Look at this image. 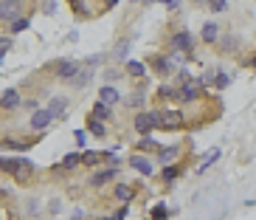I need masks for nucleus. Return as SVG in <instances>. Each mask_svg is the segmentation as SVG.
Masks as SVG:
<instances>
[{"label": "nucleus", "instance_id": "nucleus-16", "mask_svg": "<svg viewBox=\"0 0 256 220\" xmlns=\"http://www.w3.org/2000/svg\"><path fill=\"white\" fill-rule=\"evenodd\" d=\"M155 99L158 102H178V85H158L155 88Z\"/></svg>", "mask_w": 256, "mask_h": 220}, {"label": "nucleus", "instance_id": "nucleus-39", "mask_svg": "<svg viewBox=\"0 0 256 220\" xmlns=\"http://www.w3.org/2000/svg\"><path fill=\"white\" fill-rule=\"evenodd\" d=\"M191 79H194V76L186 71V65H183V68H178V82H180V85H186V82H191Z\"/></svg>", "mask_w": 256, "mask_h": 220}, {"label": "nucleus", "instance_id": "nucleus-12", "mask_svg": "<svg viewBox=\"0 0 256 220\" xmlns=\"http://www.w3.org/2000/svg\"><path fill=\"white\" fill-rule=\"evenodd\" d=\"M130 167H133L135 172H141L144 178H149V175L155 172V164L149 161L144 152H135V155H130Z\"/></svg>", "mask_w": 256, "mask_h": 220}, {"label": "nucleus", "instance_id": "nucleus-3", "mask_svg": "<svg viewBox=\"0 0 256 220\" xmlns=\"http://www.w3.org/2000/svg\"><path fill=\"white\" fill-rule=\"evenodd\" d=\"M25 14H31V0H0V20L6 25Z\"/></svg>", "mask_w": 256, "mask_h": 220}, {"label": "nucleus", "instance_id": "nucleus-44", "mask_svg": "<svg viewBox=\"0 0 256 220\" xmlns=\"http://www.w3.org/2000/svg\"><path fill=\"white\" fill-rule=\"evenodd\" d=\"M116 76H118V73H116L113 68H107V71H104V79L110 82V85H113V79H116Z\"/></svg>", "mask_w": 256, "mask_h": 220}, {"label": "nucleus", "instance_id": "nucleus-19", "mask_svg": "<svg viewBox=\"0 0 256 220\" xmlns=\"http://www.w3.org/2000/svg\"><path fill=\"white\" fill-rule=\"evenodd\" d=\"M135 152H161V144H158L152 136H141V139L135 141Z\"/></svg>", "mask_w": 256, "mask_h": 220}, {"label": "nucleus", "instance_id": "nucleus-37", "mask_svg": "<svg viewBox=\"0 0 256 220\" xmlns=\"http://www.w3.org/2000/svg\"><path fill=\"white\" fill-rule=\"evenodd\" d=\"M11 43H14V40H11V34L9 37H0V59H6V54L11 51Z\"/></svg>", "mask_w": 256, "mask_h": 220}, {"label": "nucleus", "instance_id": "nucleus-17", "mask_svg": "<svg viewBox=\"0 0 256 220\" xmlns=\"http://www.w3.org/2000/svg\"><path fill=\"white\" fill-rule=\"evenodd\" d=\"M85 130L93 133L96 139H107V136H110V133H107V124H104L101 119H96L93 113H88V127H85Z\"/></svg>", "mask_w": 256, "mask_h": 220}, {"label": "nucleus", "instance_id": "nucleus-22", "mask_svg": "<svg viewBox=\"0 0 256 220\" xmlns=\"http://www.w3.org/2000/svg\"><path fill=\"white\" fill-rule=\"evenodd\" d=\"M65 3H68V9H70L73 17H79V20H88L90 17V9H88L85 0H65Z\"/></svg>", "mask_w": 256, "mask_h": 220}, {"label": "nucleus", "instance_id": "nucleus-14", "mask_svg": "<svg viewBox=\"0 0 256 220\" xmlns=\"http://www.w3.org/2000/svg\"><path fill=\"white\" fill-rule=\"evenodd\" d=\"M146 71H149V65H146L144 59H127V62H124V73L133 76V79H144Z\"/></svg>", "mask_w": 256, "mask_h": 220}, {"label": "nucleus", "instance_id": "nucleus-40", "mask_svg": "<svg viewBox=\"0 0 256 220\" xmlns=\"http://www.w3.org/2000/svg\"><path fill=\"white\" fill-rule=\"evenodd\" d=\"M155 3H163L169 12H178V9H180V0H155Z\"/></svg>", "mask_w": 256, "mask_h": 220}, {"label": "nucleus", "instance_id": "nucleus-34", "mask_svg": "<svg viewBox=\"0 0 256 220\" xmlns=\"http://www.w3.org/2000/svg\"><path fill=\"white\" fill-rule=\"evenodd\" d=\"M149 218H152V220H166V218H169V209L163 206V203H155V206H152V215H149Z\"/></svg>", "mask_w": 256, "mask_h": 220}, {"label": "nucleus", "instance_id": "nucleus-10", "mask_svg": "<svg viewBox=\"0 0 256 220\" xmlns=\"http://www.w3.org/2000/svg\"><path fill=\"white\" fill-rule=\"evenodd\" d=\"M146 65L155 71V76H169V73H175V65H172V59L166 54H152V57L146 59Z\"/></svg>", "mask_w": 256, "mask_h": 220}, {"label": "nucleus", "instance_id": "nucleus-9", "mask_svg": "<svg viewBox=\"0 0 256 220\" xmlns=\"http://www.w3.org/2000/svg\"><path fill=\"white\" fill-rule=\"evenodd\" d=\"M116 178H118V167H104V170H93V172H90L88 184L93 186V189H99V186L110 184Z\"/></svg>", "mask_w": 256, "mask_h": 220}, {"label": "nucleus", "instance_id": "nucleus-30", "mask_svg": "<svg viewBox=\"0 0 256 220\" xmlns=\"http://www.w3.org/2000/svg\"><path fill=\"white\" fill-rule=\"evenodd\" d=\"M62 167H65L68 172H73L76 167H82V152H68V155H62Z\"/></svg>", "mask_w": 256, "mask_h": 220}, {"label": "nucleus", "instance_id": "nucleus-5", "mask_svg": "<svg viewBox=\"0 0 256 220\" xmlns=\"http://www.w3.org/2000/svg\"><path fill=\"white\" fill-rule=\"evenodd\" d=\"M133 130L138 133V139H141V136H152L158 130V122H155V116H152V110H135Z\"/></svg>", "mask_w": 256, "mask_h": 220}, {"label": "nucleus", "instance_id": "nucleus-4", "mask_svg": "<svg viewBox=\"0 0 256 220\" xmlns=\"http://www.w3.org/2000/svg\"><path fill=\"white\" fill-rule=\"evenodd\" d=\"M203 91H206V82H203V76H194V79L186 82V85H178V102L194 104L203 96Z\"/></svg>", "mask_w": 256, "mask_h": 220}, {"label": "nucleus", "instance_id": "nucleus-24", "mask_svg": "<svg viewBox=\"0 0 256 220\" xmlns=\"http://www.w3.org/2000/svg\"><path fill=\"white\" fill-rule=\"evenodd\" d=\"M180 172H183L180 164H166V167L161 170V181H163V184H175V181L180 178Z\"/></svg>", "mask_w": 256, "mask_h": 220}, {"label": "nucleus", "instance_id": "nucleus-7", "mask_svg": "<svg viewBox=\"0 0 256 220\" xmlns=\"http://www.w3.org/2000/svg\"><path fill=\"white\" fill-rule=\"evenodd\" d=\"M54 110L45 104V107H40V110H34L31 119H28V127L34 130V133H43V130H48L51 124H54Z\"/></svg>", "mask_w": 256, "mask_h": 220}, {"label": "nucleus", "instance_id": "nucleus-47", "mask_svg": "<svg viewBox=\"0 0 256 220\" xmlns=\"http://www.w3.org/2000/svg\"><path fill=\"white\" fill-rule=\"evenodd\" d=\"M133 3H155V0H133Z\"/></svg>", "mask_w": 256, "mask_h": 220}, {"label": "nucleus", "instance_id": "nucleus-25", "mask_svg": "<svg viewBox=\"0 0 256 220\" xmlns=\"http://www.w3.org/2000/svg\"><path fill=\"white\" fill-rule=\"evenodd\" d=\"M90 113H93L96 119H101V122H110V119H113V107H110V104H104L101 99H96Z\"/></svg>", "mask_w": 256, "mask_h": 220}, {"label": "nucleus", "instance_id": "nucleus-46", "mask_svg": "<svg viewBox=\"0 0 256 220\" xmlns=\"http://www.w3.org/2000/svg\"><path fill=\"white\" fill-rule=\"evenodd\" d=\"M194 3H200V6H209V0H194Z\"/></svg>", "mask_w": 256, "mask_h": 220}, {"label": "nucleus", "instance_id": "nucleus-48", "mask_svg": "<svg viewBox=\"0 0 256 220\" xmlns=\"http://www.w3.org/2000/svg\"><path fill=\"white\" fill-rule=\"evenodd\" d=\"M101 220H118V218H116V215H113V218H101Z\"/></svg>", "mask_w": 256, "mask_h": 220}, {"label": "nucleus", "instance_id": "nucleus-27", "mask_svg": "<svg viewBox=\"0 0 256 220\" xmlns=\"http://www.w3.org/2000/svg\"><path fill=\"white\" fill-rule=\"evenodd\" d=\"M93 73H96V68H88V65H85V68H82V73H79L76 79L70 82V85H73L76 91H82V88H88L90 82H93Z\"/></svg>", "mask_w": 256, "mask_h": 220}, {"label": "nucleus", "instance_id": "nucleus-11", "mask_svg": "<svg viewBox=\"0 0 256 220\" xmlns=\"http://www.w3.org/2000/svg\"><path fill=\"white\" fill-rule=\"evenodd\" d=\"M23 102H25V99L20 96V91H17V88H6V91H3V99H0V104H3V110H6V113L20 110Z\"/></svg>", "mask_w": 256, "mask_h": 220}, {"label": "nucleus", "instance_id": "nucleus-31", "mask_svg": "<svg viewBox=\"0 0 256 220\" xmlns=\"http://www.w3.org/2000/svg\"><path fill=\"white\" fill-rule=\"evenodd\" d=\"M220 155H223V150H220V147H214V150L209 152L206 158H203V164H200V167H197V172L203 175V172H206V170H209V167H214V164L220 161Z\"/></svg>", "mask_w": 256, "mask_h": 220}, {"label": "nucleus", "instance_id": "nucleus-41", "mask_svg": "<svg viewBox=\"0 0 256 220\" xmlns=\"http://www.w3.org/2000/svg\"><path fill=\"white\" fill-rule=\"evenodd\" d=\"M76 144H79V147L88 144V130H76Z\"/></svg>", "mask_w": 256, "mask_h": 220}, {"label": "nucleus", "instance_id": "nucleus-23", "mask_svg": "<svg viewBox=\"0 0 256 220\" xmlns=\"http://www.w3.org/2000/svg\"><path fill=\"white\" fill-rule=\"evenodd\" d=\"M68 104H70V99H68V96H51V99H48V107L54 110V116H56V119L65 116Z\"/></svg>", "mask_w": 256, "mask_h": 220}, {"label": "nucleus", "instance_id": "nucleus-6", "mask_svg": "<svg viewBox=\"0 0 256 220\" xmlns=\"http://www.w3.org/2000/svg\"><path fill=\"white\" fill-rule=\"evenodd\" d=\"M82 62H76V59H59V62H54V73H56V79H62V82H73L82 73Z\"/></svg>", "mask_w": 256, "mask_h": 220}, {"label": "nucleus", "instance_id": "nucleus-38", "mask_svg": "<svg viewBox=\"0 0 256 220\" xmlns=\"http://www.w3.org/2000/svg\"><path fill=\"white\" fill-rule=\"evenodd\" d=\"M101 62H104V54H93V57L85 59V65H88V68H99Z\"/></svg>", "mask_w": 256, "mask_h": 220}, {"label": "nucleus", "instance_id": "nucleus-18", "mask_svg": "<svg viewBox=\"0 0 256 220\" xmlns=\"http://www.w3.org/2000/svg\"><path fill=\"white\" fill-rule=\"evenodd\" d=\"M113 197H116L118 203H133L135 189L130 184H116V186H113Z\"/></svg>", "mask_w": 256, "mask_h": 220}, {"label": "nucleus", "instance_id": "nucleus-43", "mask_svg": "<svg viewBox=\"0 0 256 220\" xmlns=\"http://www.w3.org/2000/svg\"><path fill=\"white\" fill-rule=\"evenodd\" d=\"M43 12H45V14H54V12H56V3H54V0H48V3L43 6Z\"/></svg>", "mask_w": 256, "mask_h": 220}, {"label": "nucleus", "instance_id": "nucleus-21", "mask_svg": "<svg viewBox=\"0 0 256 220\" xmlns=\"http://www.w3.org/2000/svg\"><path fill=\"white\" fill-rule=\"evenodd\" d=\"M101 161H104V152H99V150H85L82 152V167H88V170H96Z\"/></svg>", "mask_w": 256, "mask_h": 220}, {"label": "nucleus", "instance_id": "nucleus-33", "mask_svg": "<svg viewBox=\"0 0 256 220\" xmlns=\"http://www.w3.org/2000/svg\"><path fill=\"white\" fill-rule=\"evenodd\" d=\"M228 85H231V76H228L225 71H217V79H214V88H217V91H225Z\"/></svg>", "mask_w": 256, "mask_h": 220}, {"label": "nucleus", "instance_id": "nucleus-32", "mask_svg": "<svg viewBox=\"0 0 256 220\" xmlns=\"http://www.w3.org/2000/svg\"><path fill=\"white\" fill-rule=\"evenodd\" d=\"M180 152V147H161V152H158V161L166 167L169 161H175V155Z\"/></svg>", "mask_w": 256, "mask_h": 220}, {"label": "nucleus", "instance_id": "nucleus-26", "mask_svg": "<svg viewBox=\"0 0 256 220\" xmlns=\"http://www.w3.org/2000/svg\"><path fill=\"white\" fill-rule=\"evenodd\" d=\"M236 46H239L236 34H225V37H220V43H217V51H220V54H231V51H236Z\"/></svg>", "mask_w": 256, "mask_h": 220}, {"label": "nucleus", "instance_id": "nucleus-36", "mask_svg": "<svg viewBox=\"0 0 256 220\" xmlns=\"http://www.w3.org/2000/svg\"><path fill=\"white\" fill-rule=\"evenodd\" d=\"M169 59H172V65L178 68V65H186V59H189V54H183V51H175V48H172V54H169Z\"/></svg>", "mask_w": 256, "mask_h": 220}, {"label": "nucleus", "instance_id": "nucleus-20", "mask_svg": "<svg viewBox=\"0 0 256 220\" xmlns=\"http://www.w3.org/2000/svg\"><path fill=\"white\" fill-rule=\"evenodd\" d=\"M130 48H133V40H130V37H121V40H116V46H113V59H124V62H127V54H130Z\"/></svg>", "mask_w": 256, "mask_h": 220}, {"label": "nucleus", "instance_id": "nucleus-1", "mask_svg": "<svg viewBox=\"0 0 256 220\" xmlns=\"http://www.w3.org/2000/svg\"><path fill=\"white\" fill-rule=\"evenodd\" d=\"M158 127L166 130V133H178V130H186V113L180 107H172V104H161L152 110Z\"/></svg>", "mask_w": 256, "mask_h": 220}, {"label": "nucleus", "instance_id": "nucleus-2", "mask_svg": "<svg viewBox=\"0 0 256 220\" xmlns=\"http://www.w3.org/2000/svg\"><path fill=\"white\" fill-rule=\"evenodd\" d=\"M0 167H3V172L9 175L14 184H28V181H31V175H34V164L28 161L25 155H17V158L3 155Z\"/></svg>", "mask_w": 256, "mask_h": 220}, {"label": "nucleus", "instance_id": "nucleus-35", "mask_svg": "<svg viewBox=\"0 0 256 220\" xmlns=\"http://www.w3.org/2000/svg\"><path fill=\"white\" fill-rule=\"evenodd\" d=\"M209 9L214 14H223V12H228V0H209Z\"/></svg>", "mask_w": 256, "mask_h": 220}, {"label": "nucleus", "instance_id": "nucleus-13", "mask_svg": "<svg viewBox=\"0 0 256 220\" xmlns=\"http://www.w3.org/2000/svg\"><path fill=\"white\" fill-rule=\"evenodd\" d=\"M99 99H101L104 104H110V107H116V104L121 102V91H118L116 85H110V82H104V85L99 88Z\"/></svg>", "mask_w": 256, "mask_h": 220}, {"label": "nucleus", "instance_id": "nucleus-45", "mask_svg": "<svg viewBox=\"0 0 256 220\" xmlns=\"http://www.w3.org/2000/svg\"><path fill=\"white\" fill-rule=\"evenodd\" d=\"M248 65H251V68H256V48H254V54L248 57Z\"/></svg>", "mask_w": 256, "mask_h": 220}, {"label": "nucleus", "instance_id": "nucleus-8", "mask_svg": "<svg viewBox=\"0 0 256 220\" xmlns=\"http://www.w3.org/2000/svg\"><path fill=\"white\" fill-rule=\"evenodd\" d=\"M169 46L175 48V51H183V54H189V57H191V51H194V46H197V40H194L191 31L180 28V31H175V34L169 37Z\"/></svg>", "mask_w": 256, "mask_h": 220}, {"label": "nucleus", "instance_id": "nucleus-28", "mask_svg": "<svg viewBox=\"0 0 256 220\" xmlns=\"http://www.w3.org/2000/svg\"><path fill=\"white\" fill-rule=\"evenodd\" d=\"M144 102H146V96H144V88H135L127 99H124V104L130 107V110H135V107H144Z\"/></svg>", "mask_w": 256, "mask_h": 220}, {"label": "nucleus", "instance_id": "nucleus-29", "mask_svg": "<svg viewBox=\"0 0 256 220\" xmlns=\"http://www.w3.org/2000/svg\"><path fill=\"white\" fill-rule=\"evenodd\" d=\"M31 28V14H25V17H20V20H14V23H9V34H23V31H28Z\"/></svg>", "mask_w": 256, "mask_h": 220}, {"label": "nucleus", "instance_id": "nucleus-15", "mask_svg": "<svg viewBox=\"0 0 256 220\" xmlns=\"http://www.w3.org/2000/svg\"><path fill=\"white\" fill-rule=\"evenodd\" d=\"M200 40L206 43V46H217V43H220V28H217V23H214V20H206V23H203Z\"/></svg>", "mask_w": 256, "mask_h": 220}, {"label": "nucleus", "instance_id": "nucleus-42", "mask_svg": "<svg viewBox=\"0 0 256 220\" xmlns=\"http://www.w3.org/2000/svg\"><path fill=\"white\" fill-rule=\"evenodd\" d=\"M121 0H101V12H110V9H116Z\"/></svg>", "mask_w": 256, "mask_h": 220}]
</instances>
